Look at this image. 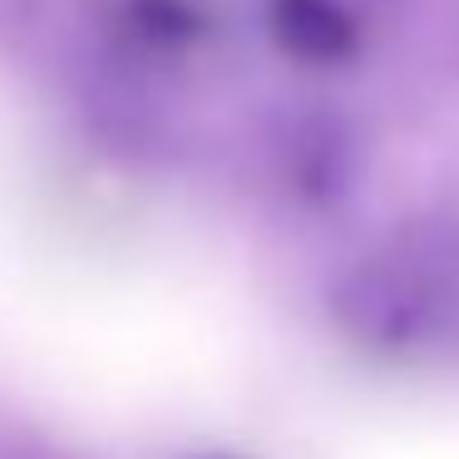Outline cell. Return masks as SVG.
I'll use <instances>...</instances> for the list:
<instances>
[{"instance_id":"obj_1","label":"cell","mask_w":459,"mask_h":459,"mask_svg":"<svg viewBox=\"0 0 459 459\" xmlns=\"http://www.w3.org/2000/svg\"><path fill=\"white\" fill-rule=\"evenodd\" d=\"M331 311H336L341 331L366 346H405L425 326V291L410 277H400L395 267L366 262L336 281Z\"/></svg>"},{"instance_id":"obj_2","label":"cell","mask_w":459,"mask_h":459,"mask_svg":"<svg viewBox=\"0 0 459 459\" xmlns=\"http://www.w3.org/2000/svg\"><path fill=\"white\" fill-rule=\"evenodd\" d=\"M272 40L307 65H341L360 50V30L336 0H267Z\"/></svg>"},{"instance_id":"obj_3","label":"cell","mask_w":459,"mask_h":459,"mask_svg":"<svg viewBox=\"0 0 459 459\" xmlns=\"http://www.w3.org/2000/svg\"><path fill=\"white\" fill-rule=\"evenodd\" d=\"M124 15H129L134 40L153 45V50H183L203 35V15L188 0H129Z\"/></svg>"}]
</instances>
